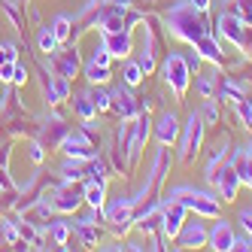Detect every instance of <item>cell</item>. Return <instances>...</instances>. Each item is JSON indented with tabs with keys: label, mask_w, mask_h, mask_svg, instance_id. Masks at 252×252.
I'll list each match as a JSON object with an SVG mask.
<instances>
[{
	"label": "cell",
	"mask_w": 252,
	"mask_h": 252,
	"mask_svg": "<svg viewBox=\"0 0 252 252\" xmlns=\"http://www.w3.org/2000/svg\"><path fill=\"white\" fill-rule=\"evenodd\" d=\"M164 28L173 33L176 40H183L189 46H194L201 37L213 33V28L207 22V12H197L189 0H176V3L164 12Z\"/></svg>",
	"instance_id": "obj_1"
},
{
	"label": "cell",
	"mask_w": 252,
	"mask_h": 252,
	"mask_svg": "<svg viewBox=\"0 0 252 252\" xmlns=\"http://www.w3.org/2000/svg\"><path fill=\"white\" fill-rule=\"evenodd\" d=\"M170 197L179 201L186 210H191L194 216H204V219H219V197L213 191L204 189H191V186H176L170 189Z\"/></svg>",
	"instance_id": "obj_2"
},
{
	"label": "cell",
	"mask_w": 252,
	"mask_h": 252,
	"mask_svg": "<svg viewBox=\"0 0 252 252\" xmlns=\"http://www.w3.org/2000/svg\"><path fill=\"white\" fill-rule=\"evenodd\" d=\"M204 128L207 125H204V119L197 113H191L186 119V125L179 128L176 149H179V161H183V164H194L197 152H201V146H204Z\"/></svg>",
	"instance_id": "obj_3"
},
{
	"label": "cell",
	"mask_w": 252,
	"mask_h": 252,
	"mask_svg": "<svg viewBox=\"0 0 252 252\" xmlns=\"http://www.w3.org/2000/svg\"><path fill=\"white\" fill-rule=\"evenodd\" d=\"M161 76L170 85V92L176 94V100H183L189 92V82H191V67L186 61L183 52H167L164 61H161Z\"/></svg>",
	"instance_id": "obj_4"
},
{
	"label": "cell",
	"mask_w": 252,
	"mask_h": 252,
	"mask_svg": "<svg viewBox=\"0 0 252 252\" xmlns=\"http://www.w3.org/2000/svg\"><path fill=\"white\" fill-rule=\"evenodd\" d=\"M137 197L134 194H128V197H119V201H113L110 207H103V222L110 225V231L116 234V237H125L131 228H134V222H137Z\"/></svg>",
	"instance_id": "obj_5"
},
{
	"label": "cell",
	"mask_w": 252,
	"mask_h": 252,
	"mask_svg": "<svg viewBox=\"0 0 252 252\" xmlns=\"http://www.w3.org/2000/svg\"><path fill=\"white\" fill-rule=\"evenodd\" d=\"M216 28H219V33H216V37H219V40H228L234 49H237V52H243L246 49V33H249V28L237 19V15H234V12H222L219 15V22H216Z\"/></svg>",
	"instance_id": "obj_6"
},
{
	"label": "cell",
	"mask_w": 252,
	"mask_h": 252,
	"mask_svg": "<svg viewBox=\"0 0 252 252\" xmlns=\"http://www.w3.org/2000/svg\"><path fill=\"white\" fill-rule=\"evenodd\" d=\"M207 183L219 191V197L222 201H234L237 197V189H240V176H237V170H234V161H228V164H222L216 173H210L207 176Z\"/></svg>",
	"instance_id": "obj_7"
},
{
	"label": "cell",
	"mask_w": 252,
	"mask_h": 252,
	"mask_svg": "<svg viewBox=\"0 0 252 252\" xmlns=\"http://www.w3.org/2000/svg\"><path fill=\"white\" fill-rule=\"evenodd\" d=\"M249 92V82L243 76H231V73H216V100H222V103H237L243 100Z\"/></svg>",
	"instance_id": "obj_8"
},
{
	"label": "cell",
	"mask_w": 252,
	"mask_h": 252,
	"mask_svg": "<svg viewBox=\"0 0 252 252\" xmlns=\"http://www.w3.org/2000/svg\"><path fill=\"white\" fill-rule=\"evenodd\" d=\"M61 149H64V155L67 158H79V161H88V158H94L97 155V143L88 137L82 128H73L67 137H64V143H61Z\"/></svg>",
	"instance_id": "obj_9"
},
{
	"label": "cell",
	"mask_w": 252,
	"mask_h": 252,
	"mask_svg": "<svg viewBox=\"0 0 252 252\" xmlns=\"http://www.w3.org/2000/svg\"><path fill=\"white\" fill-rule=\"evenodd\" d=\"M186 216H189V210L179 201H173V197H167V201L161 204V234H164L167 243L176 240V234H179V228H183Z\"/></svg>",
	"instance_id": "obj_10"
},
{
	"label": "cell",
	"mask_w": 252,
	"mask_h": 252,
	"mask_svg": "<svg viewBox=\"0 0 252 252\" xmlns=\"http://www.w3.org/2000/svg\"><path fill=\"white\" fill-rule=\"evenodd\" d=\"M113 92V106H110V113H116L119 119H137L140 113H143V100L140 97H134L131 94V88L128 85H116V88H110Z\"/></svg>",
	"instance_id": "obj_11"
},
{
	"label": "cell",
	"mask_w": 252,
	"mask_h": 252,
	"mask_svg": "<svg viewBox=\"0 0 252 252\" xmlns=\"http://www.w3.org/2000/svg\"><path fill=\"white\" fill-rule=\"evenodd\" d=\"M49 64L55 67V73H61V76H67V79H73V76L79 73V67H82L79 52H76V43H64L58 52H52V55H49Z\"/></svg>",
	"instance_id": "obj_12"
},
{
	"label": "cell",
	"mask_w": 252,
	"mask_h": 252,
	"mask_svg": "<svg viewBox=\"0 0 252 252\" xmlns=\"http://www.w3.org/2000/svg\"><path fill=\"white\" fill-rule=\"evenodd\" d=\"M170 146H161L158 152H155V164H152V170H149V179H146V189H149V194L146 197H161V186H164V179H167V173H170Z\"/></svg>",
	"instance_id": "obj_13"
},
{
	"label": "cell",
	"mask_w": 252,
	"mask_h": 252,
	"mask_svg": "<svg viewBox=\"0 0 252 252\" xmlns=\"http://www.w3.org/2000/svg\"><path fill=\"white\" fill-rule=\"evenodd\" d=\"M179 116L176 113H170V110H164L158 119H152V134H155V140H158V146H173L176 143V137H179Z\"/></svg>",
	"instance_id": "obj_14"
},
{
	"label": "cell",
	"mask_w": 252,
	"mask_h": 252,
	"mask_svg": "<svg viewBox=\"0 0 252 252\" xmlns=\"http://www.w3.org/2000/svg\"><path fill=\"white\" fill-rule=\"evenodd\" d=\"M100 43L110 49L113 58H128L134 52V31L131 28H122V31H113V33H100Z\"/></svg>",
	"instance_id": "obj_15"
},
{
	"label": "cell",
	"mask_w": 252,
	"mask_h": 252,
	"mask_svg": "<svg viewBox=\"0 0 252 252\" xmlns=\"http://www.w3.org/2000/svg\"><path fill=\"white\" fill-rule=\"evenodd\" d=\"M194 52H197V55H201L204 61L216 64V67L228 64V52H225L222 40L216 37V33H207V37H201V40H197V43H194Z\"/></svg>",
	"instance_id": "obj_16"
},
{
	"label": "cell",
	"mask_w": 252,
	"mask_h": 252,
	"mask_svg": "<svg viewBox=\"0 0 252 252\" xmlns=\"http://www.w3.org/2000/svg\"><path fill=\"white\" fill-rule=\"evenodd\" d=\"M197 246H207L204 222H183V228L176 234V249H197Z\"/></svg>",
	"instance_id": "obj_17"
},
{
	"label": "cell",
	"mask_w": 252,
	"mask_h": 252,
	"mask_svg": "<svg viewBox=\"0 0 252 252\" xmlns=\"http://www.w3.org/2000/svg\"><path fill=\"white\" fill-rule=\"evenodd\" d=\"M43 94L52 106H58L64 100H70V79L61 73H49V79L43 82Z\"/></svg>",
	"instance_id": "obj_18"
},
{
	"label": "cell",
	"mask_w": 252,
	"mask_h": 252,
	"mask_svg": "<svg viewBox=\"0 0 252 252\" xmlns=\"http://www.w3.org/2000/svg\"><path fill=\"white\" fill-rule=\"evenodd\" d=\"M67 134H70V125L61 116H55L52 122H46V128L40 131V143H43V146H49V149H61V143H64Z\"/></svg>",
	"instance_id": "obj_19"
},
{
	"label": "cell",
	"mask_w": 252,
	"mask_h": 252,
	"mask_svg": "<svg viewBox=\"0 0 252 252\" xmlns=\"http://www.w3.org/2000/svg\"><path fill=\"white\" fill-rule=\"evenodd\" d=\"M231 243H234V231L225 219H219L210 231H207V246L216 249V252H231Z\"/></svg>",
	"instance_id": "obj_20"
},
{
	"label": "cell",
	"mask_w": 252,
	"mask_h": 252,
	"mask_svg": "<svg viewBox=\"0 0 252 252\" xmlns=\"http://www.w3.org/2000/svg\"><path fill=\"white\" fill-rule=\"evenodd\" d=\"M143 25H146V43L155 55H161V52H164V28H161V22L155 19V15H146V19H143Z\"/></svg>",
	"instance_id": "obj_21"
},
{
	"label": "cell",
	"mask_w": 252,
	"mask_h": 252,
	"mask_svg": "<svg viewBox=\"0 0 252 252\" xmlns=\"http://www.w3.org/2000/svg\"><path fill=\"white\" fill-rule=\"evenodd\" d=\"M231 161H234V170H237V176H240V186L252 189V158L246 155V149H237L231 155Z\"/></svg>",
	"instance_id": "obj_22"
},
{
	"label": "cell",
	"mask_w": 252,
	"mask_h": 252,
	"mask_svg": "<svg viewBox=\"0 0 252 252\" xmlns=\"http://www.w3.org/2000/svg\"><path fill=\"white\" fill-rule=\"evenodd\" d=\"M46 234H49V240L55 243L58 249L70 240V234H73V228H70V222H64V219H52L49 222V228H46Z\"/></svg>",
	"instance_id": "obj_23"
},
{
	"label": "cell",
	"mask_w": 252,
	"mask_h": 252,
	"mask_svg": "<svg viewBox=\"0 0 252 252\" xmlns=\"http://www.w3.org/2000/svg\"><path fill=\"white\" fill-rule=\"evenodd\" d=\"M58 173H61L64 183H82V179H85V161H79V158H67Z\"/></svg>",
	"instance_id": "obj_24"
},
{
	"label": "cell",
	"mask_w": 252,
	"mask_h": 252,
	"mask_svg": "<svg viewBox=\"0 0 252 252\" xmlns=\"http://www.w3.org/2000/svg\"><path fill=\"white\" fill-rule=\"evenodd\" d=\"M85 204L92 210L106 207V183H85Z\"/></svg>",
	"instance_id": "obj_25"
},
{
	"label": "cell",
	"mask_w": 252,
	"mask_h": 252,
	"mask_svg": "<svg viewBox=\"0 0 252 252\" xmlns=\"http://www.w3.org/2000/svg\"><path fill=\"white\" fill-rule=\"evenodd\" d=\"M228 137H222V140H216V146H213V152H210V161H207V173L204 176H210V173H216L222 164H225V158H228Z\"/></svg>",
	"instance_id": "obj_26"
},
{
	"label": "cell",
	"mask_w": 252,
	"mask_h": 252,
	"mask_svg": "<svg viewBox=\"0 0 252 252\" xmlns=\"http://www.w3.org/2000/svg\"><path fill=\"white\" fill-rule=\"evenodd\" d=\"M88 97H92V103H94L97 113H110V106H113V92H110L106 85H92V88H88Z\"/></svg>",
	"instance_id": "obj_27"
},
{
	"label": "cell",
	"mask_w": 252,
	"mask_h": 252,
	"mask_svg": "<svg viewBox=\"0 0 252 252\" xmlns=\"http://www.w3.org/2000/svg\"><path fill=\"white\" fill-rule=\"evenodd\" d=\"M37 49L43 52V55H52V52L61 49V43H58V37H55V31H52V25H43V28L37 31Z\"/></svg>",
	"instance_id": "obj_28"
},
{
	"label": "cell",
	"mask_w": 252,
	"mask_h": 252,
	"mask_svg": "<svg viewBox=\"0 0 252 252\" xmlns=\"http://www.w3.org/2000/svg\"><path fill=\"white\" fill-rule=\"evenodd\" d=\"M52 31H55L58 43H73V19L70 15H55V22H52Z\"/></svg>",
	"instance_id": "obj_29"
},
{
	"label": "cell",
	"mask_w": 252,
	"mask_h": 252,
	"mask_svg": "<svg viewBox=\"0 0 252 252\" xmlns=\"http://www.w3.org/2000/svg\"><path fill=\"white\" fill-rule=\"evenodd\" d=\"M85 79L88 82H92V85H106V82H110V67H106V64H92V61H85Z\"/></svg>",
	"instance_id": "obj_30"
},
{
	"label": "cell",
	"mask_w": 252,
	"mask_h": 252,
	"mask_svg": "<svg viewBox=\"0 0 252 252\" xmlns=\"http://www.w3.org/2000/svg\"><path fill=\"white\" fill-rule=\"evenodd\" d=\"M197 116L204 119V125H219V119H222V100L207 97V100H204V106L197 110Z\"/></svg>",
	"instance_id": "obj_31"
},
{
	"label": "cell",
	"mask_w": 252,
	"mask_h": 252,
	"mask_svg": "<svg viewBox=\"0 0 252 252\" xmlns=\"http://www.w3.org/2000/svg\"><path fill=\"white\" fill-rule=\"evenodd\" d=\"M70 103H73V110H76V116L85 122V119H94L97 116V110H94V103H92V97H88V92H82V94H76L73 100H70Z\"/></svg>",
	"instance_id": "obj_32"
},
{
	"label": "cell",
	"mask_w": 252,
	"mask_h": 252,
	"mask_svg": "<svg viewBox=\"0 0 252 252\" xmlns=\"http://www.w3.org/2000/svg\"><path fill=\"white\" fill-rule=\"evenodd\" d=\"M137 64H140V70H143V76H152L155 70H158V55L143 43V49H140V58H137Z\"/></svg>",
	"instance_id": "obj_33"
},
{
	"label": "cell",
	"mask_w": 252,
	"mask_h": 252,
	"mask_svg": "<svg viewBox=\"0 0 252 252\" xmlns=\"http://www.w3.org/2000/svg\"><path fill=\"white\" fill-rule=\"evenodd\" d=\"M122 82L128 85V88H137L143 82V70H140L137 61H125V67H122Z\"/></svg>",
	"instance_id": "obj_34"
},
{
	"label": "cell",
	"mask_w": 252,
	"mask_h": 252,
	"mask_svg": "<svg viewBox=\"0 0 252 252\" xmlns=\"http://www.w3.org/2000/svg\"><path fill=\"white\" fill-rule=\"evenodd\" d=\"M216 73H219V70H210V73L197 76V94H201L204 100L207 97H216Z\"/></svg>",
	"instance_id": "obj_35"
},
{
	"label": "cell",
	"mask_w": 252,
	"mask_h": 252,
	"mask_svg": "<svg viewBox=\"0 0 252 252\" xmlns=\"http://www.w3.org/2000/svg\"><path fill=\"white\" fill-rule=\"evenodd\" d=\"M0 9L6 12V19L12 22V28H15V31H22V33H25V22H22V12L15 9V0H3V3H0Z\"/></svg>",
	"instance_id": "obj_36"
},
{
	"label": "cell",
	"mask_w": 252,
	"mask_h": 252,
	"mask_svg": "<svg viewBox=\"0 0 252 252\" xmlns=\"http://www.w3.org/2000/svg\"><path fill=\"white\" fill-rule=\"evenodd\" d=\"M234 106H237V116H240V122H243V128L252 131V97H243V100H237Z\"/></svg>",
	"instance_id": "obj_37"
},
{
	"label": "cell",
	"mask_w": 252,
	"mask_h": 252,
	"mask_svg": "<svg viewBox=\"0 0 252 252\" xmlns=\"http://www.w3.org/2000/svg\"><path fill=\"white\" fill-rule=\"evenodd\" d=\"M88 61H92V64H106V67H110L113 55H110V49H106V46L100 43V46H94V52H92V55H88Z\"/></svg>",
	"instance_id": "obj_38"
},
{
	"label": "cell",
	"mask_w": 252,
	"mask_h": 252,
	"mask_svg": "<svg viewBox=\"0 0 252 252\" xmlns=\"http://www.w3.org/2000/svg\"><path fill=\"white\" fill-rule=\"evenodd\" d=\"M143 19H146V12H140V9H131V6L125 9V28H131V31H134L137 25H143Z\"/></svg>",
	"instance_id": "obj_39"
},
{
	"label": "cell",
	"mask_w": 252,
	"mask_h": 252,
	"mask_svg": "<svg viewBox=\"0 0 252 252\" xmlns=\"http://www.w3.org/2000/svg\"><path fill=\"white\" fill-rule=\"evenodd\" d=\"M231 252H252V237L249 234H234V243H231Z\"/></svg>",
	"instance_id": "obj_40"
},
{
	"label": "cell",
	"mask_w": 252,
	"mask_h": 252,
	"mask_svg": "<svg viewBox=\"0 0 252 252\" xmlns=\"http://www.w3.org/2000/svg\"><path fill=\"white\" fill-rule=\"evenodd\" d=\"M6 61H19V52H15L12 43H0V64H6Z\"/></svg>",
	"instance_id": "obj_41"
},
{
	"label": "cell",
	"mask_w": 252,
	"mask_h": 252,
	"mask_svg": "<svg viewBox=\"0 0 252 252\" xmlns=\"http://www.w3.org/2000/svg\"><path fill=\"white\" fill-rule=\"evenodd\" d=\"M15 64H19V61H6V64H0V82H12V76H15Z\"/></svg>",
	"instance_id": "obj_42"
},
{
	"label": "cell",
	"mask_w": 252,
	"mask_h": 252,
	"mask_svg": "<svg viewBox=\"0 0 252 252\" xmlns=\"http://www.w3.org/2000/svg\"><path fill=\"white\" fill-rule=\"evenodd\" d=\"M186 55V61H189V67H191V73H197V70H201V64H204V58L197 55V52H183Z\"/></svg>",
	"instance_id": "obj_43"
},
{
	"label": "cell",
	"mask_w": 252,
	"mask_h": 252,
	"mask_svg": "<svg viewBox=\"0 0 252 252\" xmlns=\"http://www.w3.org/2000/svg\"><path fill=\"white\" fill-rule=\"evenodd\" d=\"M237 222L243 225V234H249V237H252V207L240 213V219H237Z\"/></svg>",
	"instance_id": "obj_44"
},
{
	"label": "cell",
	"mask_w": 252,
	"mask_h": 252,
	"mask_svg": "<svg viewBox=\"0 0 252 252\" xmlns=\"http://www.w3.org/2000/svg\"><path fill=\"white\" fill-rule=\"evenodd\" d=\"M46 146H43V143H31V161H33V164H40V161H43V152Z\"/></svg>",
	"instance_id": "obj_45"
},
{
	"label": "cell",
	"mask_w": 252,
	"mask_h": 252,
	"mask_svg": "<svg viewBox=\"0 0 252 252\" xmlns=\"http://www.w3.org/2000/svg\"><path fill=\"white\" fill-rule=\"evenodd\" d=\"M12 82H15V85H25V82H28V67H25V64H15V76H12Z\"/></svg>",
	"instance_id": "obj_46"
},
{
	"label": "cell",
	"mask_w": 252,
	"mask_h": 252,
	"mask_svg": "<svg viewBox=\"0 0 252 252\" xmlns=\"http://www.w3.org/2000/svg\"><path fill=\"white\" fill-rule=\"evenodd\" d=\"M189 3L197 9V12H210V6H213V0H189Z\"/></svg>",
	"instance_id": "obj_47"
},
{
	"label": "cell",
	"mask_w": 252,
	"mask_h": 252,
	"mask_svg": "<svg viewBox=\"0 0 252 252\" xmlns=\"http://www.w3.org/2000/svg\"><path fill=\"white\" fill-rule=\"evenodd\" d=\"M6 167H9V149L0 146V170H6Z\"/></svg>",
	"instance_id": "obj_48"
},
{
	"label": "cell",
	"mask_w": 252,
	"mask_h": 252,
	"mask_svg": "<svg viewBox=\"0 0 252 252\" xmlns=\"http://www.w3.org/2000/svg\"><path fill=\"white\" fill-rule=\"evenodd\" d=\"M113 3H125V6H140V3H152V0H113Z\"/></svg>",
	"instance_id": "obj_49"
},
{
	"label": "cell",
	"mask_w": 252,
	"mask_h": 252,
	"mask_svg": "<svg viewBox=\"0 0 252 252\" xmlns=\"http://www.w3.org/2000/svg\"><path fill=\"white\" fill-rule=\"evenodd\" d=\"M3 103H6V82H0V110H3Z\"/></svg>",
	"instance_id": "obj_50"
},
{
	"label": "cell",
	"mask_w": 252,
	"mask_h": 252,
	"mask_svg": "<svg viewBox=\"0 0 252 252\" xmlns=\"http://www.w3.org/2000/svg\"><path fill=\"white\" fill-rule=\"evenodd\" d=\"M243 52H249V58H252V28H249V33H246V49Z\"/></svg>",
	"instance_id": "obj_51"
},
{
	"label": "cell",
	"mask_w": 252,
	"mask_h": 252,
	"mask_svg": "<svg viewBox=\"0 0 252 252\" xmlns=\"http://www.w3.org/2000/svg\"><path fill=\"white\" fill-rule=\"evenodd\" d=\"M243 149H246V155H249V158H252V140H249V143H246V146H243Z\"/></svg>",
	"instance_id": "obj_52"
}]
</instances>
